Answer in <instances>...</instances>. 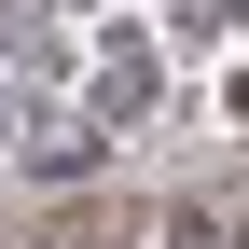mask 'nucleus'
Wrapping results in <instances>:
<instances>
[{"mask_svg":"<svg viewBox=\"0 0 249 249\" xmlns=\"http://www.w3.org/2000/svg\"><path fill=\"white\" fill-rule=\"evenodd\" d=\"M28 166H42V180H83V166H97V124H55V139H28Z\"/></svg>","mask_w":249,"mask_h":249,"instance_id":"1","label":"nucleus"},{"mask_svg":"<svg viewBox=\"0 0 249 249\" xmlns=\"http://www.w3.org/2000/svg\"><path fill=\"white\" fill-rule=\"evenodd\" d=\"M180 14H194V28H222V14H235V0H180Z\"/></svg>","mask_w":249,"mask_h":249,"instance_id":"2","label":"nucleus"}]
</instances>
